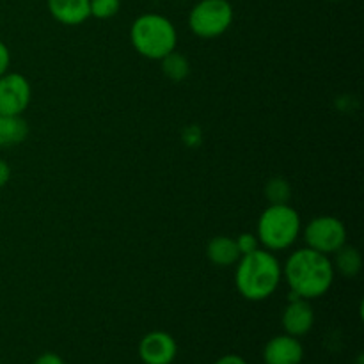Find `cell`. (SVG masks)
Returning a JSON list of instances; mask_svg holds the SVG:
<instances>
[{
    "instance_id": "3957f363",
    "label": "cell",
    "mask_w": 364,
    "mask_h": 364,
    "mask_svg": "<svg viewBox=\"0 0 364 364\" xmlns=\"http://www.w3.org/2000/svg\"><path fill=\"white\" fill-rule=\"evenodd\" d=\"M130 43L135 52L149 60H162L178 46L176 27L164 14L146 13L130 27Z\"/></svg>"
},
{
    "instance_id": "e0dca14e",
    "label": "cell",
    "mask_w": 364,
    "mask_h": 364,
    "mask_svg": "<svg viewBox=\"0 0 364 364\" xmlns=\"http://www.w3.org/2000/svg\"><path fill=\"white\" fill-rule=\"evenodd\" d=\"M121 9V0H89V11L91 16L98 20H110L116 16Z\"/></svg>"
},
{
    "instance_id": "44dd1931",
    "label": "cell",
    "mask_w": 364,
    "mask_h": 364,
    "mask_svg": "<svg viewBox=\"0 0 364 364\" xmlns=\"http://www.w3.org/2000/svg\"><path fill=\"white\" fill-rule=\"evenodd\" d=\"M9 178H11V167L6 160L0 159V188L6 187L9 183Z\"/></svg>"
},
{
    "instance_id": "2e32d148",
    "label": "cell",
    "mask_w": 364,
    "mask_h": 364,
    "mask_svg": "<svg viewBox=\"0 0 364 364\" xmlns=\"http://www.w3.org/2000/svg\"><path fill=\"white\" fill-rule=\"evenodd\" d=\"M265 198L270 205H288L291 198V187L284 178L274 176L265 185Z\"/></svg>"
},
{
    "instance_id": "9a60e30c",
    "label": "cell",
    "mask_w": 364,
    "mask_h": 364,
    "mask_svg": "<svg viewBox=\"0 0 364 364\" xmlns=\"http://www.w3.org/2000/svg\"><path fill=\"white\" fill-rule=\"evenodd\" d=\"M160 63H162V73L171 82H183L191 75V63L183 53L176 52V50L164 57Z\"/></svg>"
},
{
    "instance_id": "ba28073f",
    "label": "cell",
    "mask_w": 364,
    "mask_h": 364,
    "mask_svg": "<svg viewBox=\"0 0 364 364\" xmlns=\"http://www.w3.org/2000/svg\"><path fill=\"white\" fill-rule=\"evenodd\" d=\"M176 355V340L164 331H151L139 343V358L144 364H173Z\"/></svg>"
},
{
    "instance_id": "4fadbf2b",
    "label": "cell",
    "mask_w": 364,
    "mask_h": 364,
    "mask_svg": "<svg viewBox=\"0 0 364 364\" xmlns=\"http://www.w3.org/2000/svg\"><path fill=\"white\" fill-rule=\"evenodd\" d=\"M28 135V124L21 116L0 114V148L21 144Z\"/></svg>"
},
{
    "instance_id": "9c48e42d",
    "label": "cell",
    "mask_w": 364,
    "mask_h": 364,
    "mask_svg": "<svg viewBox=\"0 0 364 364\" xmlns=\"http://www.w3.org/2000/svg\"><path fill=\"white\" fill-rule=\"evenodd\" d=\"M281 323H283L284 333L290 334V336H306L315 326V311H313L309 301L290 294V301H288L283 316H281Z\"/></svg>"
},
{
    "instance_id": "277c9868",
    "label": "cell",
    "mask_w": 364,
    "mask_h": 364,
    "mask_svg": "<svg viewBox=\"0 0 364 364\" xmlns=\"http://www.w3.org/2000/svg\"><path fill=\"white\" fill-rule=\"evenodd\" d=\"M302 223L297 210L290 205H270L259 215L256 237L259 245L270 252L284 251L297 242Z\"/></svg>"
},
{
    "instance_id": "6da1fadb",
    "label": "cell",
    "mask_w": 364,
    "mask_h": 364,
    "mask_svg": "<svg viewBox=\"0 0 364 364\" xmlns=\"http://www.w3.org/2000/svg\"><path fill=\"white\" fill-rule=\"evenodd\" d=\"M333 259L313 249H299L288 256L283 267V277L297 297L313 301L331 290L334 283Z\"/></svg>"
},
{
    "instance_id": "7402d4cb",
    "label": "cell",
    "mask_w": 364,
    "mask_h": 364,
    "mask_svg": "<svg viewBox=\"0 0 364 364\" xmlns=\"http://www.w3.org/2000/svg\"><path fill=\"white\" fill-rule=\"evenodd\" d=\"M215 364H247L242 355H237V354H228V355H223L220 359H217Z\"/></svg>"
},
{
    "instance_id": "7c38bea8",
    "label": "cell",
    "mask_w": 364,
    "mask_h": 364,
    "mask_svg": "<svg viewBox=\"0 0 364 364\" xmlns=\"http://www.w3.org/2000/svg\"><path fill=\"white\" fill-rule=\"evenodd\" d=\"M206 256L217 267H231L240 259L237 242L231 237H215L206 245Z\"/></svg>"
},
{
    "instance_id": "7a4b0ae2",
    "label": "cell",
    "mask_w": 364,
    "mask_h": 364,
    "mask_svg": "<svg viewBox=\"0 0 364 364\" xmlns=\"http://www.w3.org/2000/svg\"><path fill=\"white\" fill-rule=\"evenodd\" d=\"M283 279V265L267 249H256L240 256L235 272L238 294L251 302H262L276 294Z\"/></svg>"
},
{
    "instance_id": "5bb4252c",
    "label": "cell",
    "mask_w": 364,
    "mask_h": 364,
    "mask_svg": "<svg viewBox=\"0 0 364 364\" xmlns=\"http://www.w3.org/2000/svg\"><path fill=\"white\" fill-rule=\"evenodd\" d=\"M334 270L341 274L345 277H355L363 269V256L359 252L358 247L354 245H347L338 249L334 252V262H333Z\"/></svg>"
},
{
    "instance_id": "d4e9b609",
    "label": "cell",
    "mask_w": 364,
    "mask_h": 364,
    "mask_svg": "<svg viewBox=\"0 0 364 364\" xmlns=\"http://www.w3.org/2000/svg\"><path fill=\"white\" fill-rule=\"evenodd\" d=\"M0 364H2V363H0Z\"/></svg>"
},
{
    "instance_id": "8fae6325",
    "label": "cell",
    "mask_w": 364,
    "mask_h": 364,
    "mask_svg": "<svg viewBox=\"0 0 364 364\" xmlns=\"http://www.w3.org/2000/svg\"><path fill=\"white\" fill-rule=\"evenodd\" d=\"M50 14L59 23L77 27L91 18L89 0H46Z\"/></svg>"
},
{
    "instance_id": "d6986e66",
    "label": "cell",
    "mask_w": 364,
    "mask_h": 364,
    "mask_svg": "<svg viewBox=\"0 0 364 364\" xmlns=\"http://www.w3.org/2000/svg\"><path fill=\"white\" fill-rule=\"evenodd\" d=\"M9 66H11L9 46H7L6 43L0 39V77H2L4 73H7V71H9Z\"/></svg>"
},
{
    "instance_id": "cb8c5ba5",
    "label": "cell",
    "mask_w": 364,
    "mask_h": 364,
    "mask_svg": "<svg viewBox=\"0 0 364 364\" xmlns=\"http://www.w3.org/2000/svg\"><path fill=\"white\" fill-rule=\"evenodd\" d=\"M331 2H341V0H331Z\"/></svg>"
},
{
    "instance_id": "52a82bcc",
    "label": "cell",
    "mask_w": 364,
    "mask_h": 364,
    "mask_svg": "<svg viewBox=\"0 0 364 364\" xmlns=\"http://www.w3.org/2000/svg\"><path fill=\"white\" fill-rule=\"evenodd\" d=\"M31 82L21 73H4L0 77V114L23 116L31 105Z\"/></svg>"
},
{
    "instance_id": "ffe728a7",
    "label": "cell",
    "mask_w": 364,
    "mask_h": 364,
    "mask_svg": "<svg viewBox=\"0 0 364 364\" xmlns=\"http://www.w3.org/2000/svg\"><path fill=\"white\" fill-rule=\"evenodd\" d=\"M34 364H66V363H64V359L60 358L59 354H55V352H45V354H41L38 359H36Z\"/></svg>"
},
{
    "instance_id": "603a6c76",
    "label": "cell",
    "mask_w": 364,
    "mask_h": 364,
    "mask_svg": "<svg viewBox=\"0 0 364 364\" xmlns=\"http://www.w3.org/2000/svg\"><path fill=\"white\" fill-rule=\"evenodd\" d=\"M355 364H364V355L359 354L358 359H355Z\"/></svg>"
},
{
    "instance_id": "30bf717a",
    "label": "cell",
    "mask_w": 364,
    "mask_h": 364,
    "mask_svg": "<svg viewBox=\"0 0 364 364\" xmlns=\"http://www.w3.org/2000/svg\"><path fill=\"white\" fill-rule=\"evenodd\" d=\"M302 359H304V347L299 338L287 333L270 338L263 348L265 364H301Z\"/></svg>"
},
{
    "instance_id": "8992f818",
    "label": "cell",
    "mask_w": 364,
    "mask_h": 364,
    "mask_svg": "<svg viewBox=\"0 0 364 364\" xmlns=\"http://www.w3.org/2000/svg\"><path fill=\"white\" fill-rule=\"evenodd\" d=\"M304 242L313 251L331 256L347 244V228H345L343 220H340L338 217H315L306 226Z\"/></svg>"
},
{
    "instance_id": "5b68a950",
    "label": "cell",
    "mask_w": 364,
    "mask_h": 364,
    "mask_svg": "<svg viewBox=\"0 0 364 364\" xmlns=\"http://www.w3.org/2000/svg\"><path fill=\"white\" fill-rule=\"evenodd\" d=\"M235 18L228 0H199L188 13V28L201 39H215L228 32Z\"/></svg>"
},
{
    "instance_id": "ac0fdd59",
    "label": "cell",
    "mask_w": 364,
    "mask_h": 364,
    "mask_svg": "<svg viewBox=\"0 0 364 364\" xmlns=\"http://www.w3.org/2000/svg\"><path fill=\"white\" fill-rule=\"evenodd\" d=\"M235 242H237V247H238V252H240V256L249 255V252H252V251H256V249H259L258 237H256L255 233H242V235H238V237L235 238Z\"/></svg>"
}]
</instances>
